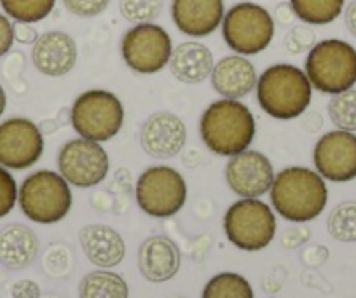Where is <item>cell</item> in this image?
Wrapping results in <instances>:
<instances>
[{"mask_svg":"<svg viewBox=\"0 0 356 298\" xmlns=\"http://www.w3.org/2000/svg\"><path fill=\"white\" fill-rule=\"evenodd\" d=\"M276 213L293 224H306L323 213L328 203L325 178L304 166H290L275 174L269 190Z\"/></svg>","mask_w":356,"mask_h":298,"instance_id":"1","label":"cell"},{"mask_svg":"<svg viewBox=\"0 0 356 298\" xmlns=\"http://www.w3.org/2000/svg\"><path fill=\"white\" fill-rule=\"evenodd\" d=\"M255 133L252 110L238 99L222 98L208 105L201 114V140L210 152L220 157H232L248 150Z\"/></svg>","mask_w":356,"mask_h":298,"instance_id":"2","label":"cell"},{"mask_svg":"<svg viewBox=\"0 0 356 298\" xmlns=\"http://www.w3.org/2000/svg\"><path fill=\"white\" fill-rule=\"evenodd\" d=\"M259 107L278 121L299 119L309 108L313 85L302 68L276 63L260 74L255 85Z\"/></svg>","mask_w":356,"mask_h":298,"instance_id":"3","label":"cell"},{"mask_svg":"<svg viewBox=\"0 0 356 298\" xmlns=\"http://www.w3.org/2000/svg\"><path fill=\"white\" fill-rule=\"evenodd\" d=\"M304 72L323 94H339L356 85V49L342 39H325L307 53Z\"/></svg>","mask_w":356,"mask_h":298,"instance_id":"4","label":"cell"},{"mask_svg":"<svg viewBox=\"0 0 356 298\" xmlns=\"http://www.w3.org/2000/svg\"><path fill=\"white\" fill-rule=\"evenodd\" d=\"M18 203L29 220L42 225L58 224L70 213V183L56 171H33L19 185Z\"/></svg>","mask_w":356,"mask_h":298,"instance_id":"5","label":"cell"},{"mask_svg":"<svg viewBox=\"0 0 356 298\" xmlns=\"http://www.w3.org/2000/svg\"><path fill=\"white\" fill-rule=\"evenodd\" d=\"M124 105L107 89H89L75 98L70 124L81 138L104 143L118 136L124 126Z\"/></svg>","mask_w":356,"mask_h":298,"instance_id":"6","label":"cell"},{"mask_svg":"<svg viewBox=\"0 0 356 298\" xmlns=\"http://www.w3.org/2000/svg\"><path fill=\"white\" fill-rule=\"evenodd\" d=\"M275 18L257 2H238L225 11L222 37L231 51L241 56H255L271 46Z\"/></svg>","mask_w":356,"mask_h":298,"instance_id":"7","label":"cell"},{"mask_svg":"<svg viewBox=\"0 0 356 298\" xmlns=\"http://www.w3.org/2000/svg\"><path fill=\"white\" fill-rule=\"evenodd\" d=\"M276 227L275 213L260 199H239L225 211V235L231 245L243 251L267 248L275 239Z\"/></svg>","mask_w":356,"mask_h":298,"instance_id":"8","label":"cell"},{"mask_svg":"<svg viewBox=\"0 0 356 298\" xmlns=\"http://www.w3.org/2000/svg\"><path fill=\"white\" fill-rule=\"evenodd\" d=\"M136 204L154 218H170L187 201V183L175 167L157 164L143 171L136 180Z\"/></svg>","mask_w":356,"mask_h":298,"instance_id":"9","label":"cell"},{"mask_svg":"<svg viewBox=\"0 0 356 298\" xmlns=\"http://www.w3.org/2000/svg\"><path fill=\"white\" fill-rule=\"evenodd\" d=\"M171 35L157 23L133 25L121 39V56L126 67L138 75H154L170 63Z\"/></svg>","mask_w":356,"mask_h":298,"instance_id":"10","label":"cell"},{"mask_svg":"<svg viewBox=\"0 0 356 298\" xmlns=\"http://www.w3.org/2000/svg\"><path fill=\"white\" fill-rule=\"evenodd\" d=\"M58 171L77 188L100 185L111 171V157L102 143L86 138H74L58 152Z\"/></svg>","mask_w":356,"mask_h":298,"instance_id":"11","label":"cell"},{"mask_svg":"<svg viewBox=\"0 0 356 298\" xmlns=\"http://www.w3.org/2000/svg\"><path fill=\"white\" fill-rule=\"evenodd\" d=\"M44 154L39 126L25 117H11L0 124V166L23 171L35 166Z\"/></svg>","mask_w":356,"mask_h":298,"instance_id":"12","label":"cell"},{"mask_svg":"<svg viewBox=\"0 0 356 298\" xmlns=\"http://www.w3.org/2000/svg\"><path fill=\"white\" fill-rule=\"evenodd\" d=\"M313 163L321 178L348 183L356 178V135L344 129L325 133L313 149Z\"/></svg>","mask_w":356,"mask_h":298,"instance_id":"13","label":"cell"},{"mask_svg":"<svg viewBox=\"0 0 356 298\" xmlns=\"http://www.w3.org/2000/svg\"><path fill=\"white\" fill-rule=\"evenodd\" d=\"M225 181L241 199H259L271 190L275 167L266 154L248 149L229 157L225 164Z\"/></svg>","mask_w":356,"mask_h":298,"instance_id":"14","label":"cell"},{"mask_svg":"<svg viewBox=\"0 0 356 298\" xmlns=\"http://www.w3.org/2000/svg\"><path fill=\"white\" fill-rule=\"evenodd\" d=\"M140 145L154 159H173L182 152L187 142V128L178 115L156 112L140 128Z\"/></svg>","mask_w":356,"mask_h":298,"instance_id":"15","label":"cell"},{"mask_svg":"<svg viewBox=\"0 0 356 298\" xmlns=\"http://www.w3.org/2000/svg\"><path fill=\"white\" fill-rule=\"evenodd\" d=\"M79 49L74 37L61 30H49L39 35L32 46V63L39 74L60 78L77 65Z\"/></svg>","mask_w":356,"mask_h":298,"instance_id":"16","label":"cell"},{"mask_svg":"<svg viewBox=\"0 0 356 298\" xmlns=\"http://www.w3.org/2000/svg\"><path fill=\"white\" fill-rule=\"evenodd\" d=\"M170 13L178 32L203 39L220 28L225 4L224 0H171Z\"/></svg>","mask_w":356,"mask_h":298,"instance_id":"17","label":"cell"},{"mask_svg":"<svg viewBox=\"0 0 356 298\" xmlns=\"http://www.w3.org/2000/svg\"><path fill=\"white\" fill-rule=\"evenodd\" d=\"M210 81L213 91L222 98L241 99L255 89L259 75L248 58L234 53L215 63Z\"/></svg>","mask_w":356,"mask_h":298,"instance_id":"18","label":"cell"},{"mask_svg":"<svg viewBox=\"0 0 356 298\" xmlns=\"http://www.w3.org/2000/svg\"><path fill=\"white\" fill-rule=\"evenodd\" d=\"M138 269L149 283H166L180 269V251L170 238L154 235L138 249Z\"/></svg>","mask_w":356,"mask_h":298,"instance_id":"19","label":"cell"},{"mask_svg":"<svg viewBox=\"0 0 356 298\" xmlns=\"http://www.w3.org/2000/svg\"><path fill=\"white\" fill-rule=\"evenodd\" d=\"M79 242L86 258L100 269H112L126 256L124 239L108 225H86L79 232Z\"/></svg>","mask_w":356,"mask_h":298,"instance_id":"20","label":"cell"},{"mask_svg":"<svg viewBox=\"0 0 356 298\" xmlns=\"http://www.w3.org/2000/svg\"><path fill=\"white\" fill-rule=\"evenodd\" d=\"M171 75L184 84H201L211 75L215 67L213 53L200 40H186L173 47L170 58Z\"/></svg>","mask_w":356,"mask_h":298,"instance_id":"21","label":"cell"},{"mask_svg":"<svg viewBox=\"0 0 356 298\" xmlns=\"http://www.w3.org/2000/svg\"><path fill=\"white\" fill-rule=\"evenodd\" d=\"M39 255L35 232L23 224H11L0 231V263L6 269L23 270Z\"/></svg>","mask_w":356,"mask_h":298,"instance_id":"22","label":"cell"},{"mask_svg":"<svg viewBox=\"0 0 356 298\" xmlns=\"http://www.w3.org/2000/svg\"><path fill=\"white\" fill-rule=\"evenodd\" d=\"M79 298H129V288L119 274L95 270L79 284Z\"/></svg>","mask_w":356,"mask_h":298,"instance_id":"23","label":"cell"},{"mask_svg":"<svg viewBox=\"0 0 356 298\" xmlns=\"http://www.w3.org/2000/svg\"><path fill=\"white\" fill-rule=\"evenodd\" d=\"M296 18L311 26L334 23L344 13L346 0H289Z\"/></svg>","mask_w":356,"mask_h":298,"instance_id":"24","label":"cell"},{"mask_svg":"<svg viewBox=\"0 0 356 298\" xmlns=\"http://www.w3.org/2000/svg\"><path fill=\"white\" fill-rule=\"evenodd\" d=\"M201 298H255V295L241 274L220 272L204 284Z\"/></svg>","mask_w":356,"mask_h":298,"instance_id":"25","label":"cell"},{"mask_svg":"<svg viewBox=\"0 0 356 298\" xmlns=\"http://www.w3.org/2000/svg\"><path fill=\"white\" fill-rule=\"evenodd\" d=\"M0 6L16 23H39L56 8V0H0Z\"/></svg>","mask_w":356,"mask_h":298,"instance_id":"26","label":"cell"},{"mask_svg":"<svg viewBox=\"0 0 356 298\" xmlns=\"http://www.w3.org/2000/svg\"><path fill=\"white\" fill-rule=\"evenodd\" d=\"M328 234L339 242H356V201L335 206L327 220Z\"/></svg>","mask_w":356,"mask_h":298,"instance_id":"27","label":"cell"},{"mask_svg":"<svg viewBox=\"0 0 356 298\" xmlns=\"http://www.w3.org/2000/svg\"><path fill=\"white\" fill-rule=\"evenodd\" d=\"M327 110L335 128L356 133V89L332 96Z\"/></svg>","mask_w":356,"mask_h":298,"instance_id":"28","label":"cell"},{"mask_svg":"<svg viewBox=\"0 0 356 298\" xmlns=\"http://www.w3.org/2000/svg\"><path fill=\"white\" fill-rule=\"evenodd\" d=\"M164 9V0H119V13L131 25L154 23Z\"/></svg>","mask_w":356,"mask_h":298,"instance_id":"29","label":"cell"},{"mask_svg":"<svg viewBox=\"0 0 356 298\" xmlns=\"http://www.w3.org/2000/svg\"><path fill=\"white\" fill-rule=\"evenodd\" d=\"M316 42V32L311 28V25L299 23V25L290 26L285 39H283V47H285L286 54L297 56V54L309 53Z\"/></svg>","mask_w":356,"mask_h":298,"instance_id":"30","label":"cell"},{"mask_svg":"<svg viewBox=\"0 0 356 298\" xmlns=\"http://www.w3.org/2000/svg\"><path fill=\"white\" fill-rule=\"evenodd\" d=\"M18 201V185L8 167L0 166V218L8 217Z\"/></svg>","mask_w":356,"mask_h":298,"instance_id":"31","label":"cell"},{"mask_svg":"<svg viewBox=\"0 0 356 298\" xmlns=\"http://www.w3.org/2000/svg\"><path fill=\"white\" fill-rule=\"evenodd\" d=\"M67 13L77 18H97L107 11L111 0H61Z\"/></svg>","mask_w":356,"mask_h":298,"instance_id":"32","label":"cell"},{"mask_svg":"<svg viewBox=\"0 0 356 298\" xmlns=\"http://www.w3.org/2000/svg\"><path fill=\"white\" fill-rule=\"evenodd\" d=\"M15 44V23L8 15L0 13V58L11 53Z\"/></svg>","mask_w":356,"mask_h":298,"instance_id":"33","label":"cell"},{"mask_svg":"<svg viewBox=\"0 0 356 298\" xmlns=\"http://www.w3.org/2000/svg\"><path fill=\"white\" fill-rule=\"evenodd\" d=\"M311 238V232L307 227H302V225H299V227H290L286 229L285 232L282 234V246L286 249H293V248H299V246H302L304 242L309 241Z\"/></svg>","mask_w":356,"mask_h":298,"instance_id":"34","label":"cell"},{"mask_svg":"<svg viewBox=\"0 0 356 298\" xmlns=\"http://www.w3.org/2000/svg\"><path fill=\"white\" fill-rule=\"evenodd\" d=\"M39 39V32L33 28L32 23H16L15 22V42L23 46H33Z\"/></svg>","mask_w":356,"mask_h":298,"instance_id":"35","label":"cell"},{"mask_svg":"<svg viewBox=\"0 0 356 298\" xmlns=\"http://www.w3.org/2000/svg\"><path fill=\"white\" fill-rule=\"evenodd\" d=\"M11 295L13 298H40V288L39 284L30 279L18 281L11 288Z\"/></svg>","mask_w":356,"mask_h":298,"instance_id":"36","label":"cell"},{"mask_svg":"<svg viewBox=\"0 0 356 298\" xmlns=\"http://www.w3.org/2000/svg\"><path fill=\"white\" fill-rule=\"evenodd\" d=\"M327 256L328 249L325 246H311V248L304 249L302 262H306L309 267H320L327 260Z\"/></svg>","mask_w":356,"mask_h":298,"instance_id":"37","label":"cell"},{"mask_svg":"<svg viewBox=\"0 0 356 298\" xmlns=\"http://www.w3.org/2000/svg\"><path fill=\"white\" fill-rule=\"evenodd\" d=\"M273 18H275V23H278V25L282 26L292 25L293 19H296V13H293L290 2H280V4L276 6V11Z\"/></svg>","mask_w":356,"mask_h":298,"instance_id":"38","label":"cell"},{"mask_svg":"<svg viewBox=\"0 0 356 298\" xmlns=\"http://www.w3.org/2000/svg\"><path fill=\"white\" fill-rule=\"evenodd\" d=\"M300 117H302V129L307 133H318L323 126V117L318 110H306Z\"/></svg>","mask_w":356,"mask_h":298,"instance_id":"39","label":"cell"},{"mask_svg":"<svg viewBox=\"0 0 356 298\" xmlns=\"http://www.w3.org/2000/svg\"><path fill=\"white\" fill-rule=\"evenodd\" d=\"M344 25L348 32L356 39V0H351L344 8Z\"/></svg>","mask_w":356,"mask_h":298,"instance_id":"40","label":"cell"},{"mask_svg":"<svg viewBox=\"0 0 356 298\" xmlns=\"http://www.w3.org/2000/svg\"><path fill=\"white\" fill-rule=\"evenodd\" d=\"M6 108H8V94H6L4 88H2V84H0V117L4 115Z\"/></svg>","mask_w":356,"mask_h":298,"instance_id":"41","label":"cell"},{"mask_svg":"<svg viewBox=\"0 0 356 298\" xmlns=\"http://www.w3.org/2000/svg\"><path fill=\"white\" fill-rule=\"evenodd\" d=\"M271 298H273V297H271Z\"/></svg>","mask_w":356,"mask_h":298,"instance_id":"42","label":"cell"}]
</instances>
